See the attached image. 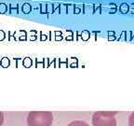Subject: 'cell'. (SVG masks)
Listing matches in <instances>:
<instances>
[{
    "instance_id": "obj_1",
    "label": "cell",
    "mask_w": 134,
    "mask_h": 126,
    "mask_svg": "<svg viewBox=\"0 0 134 126\" xmlns=\"http://www.w3.org/2000/svg\"><path fill=\"white\" fill-rule=\"evenodd\" d=\"M53 119L50 111H31L27 115L26 122L27 126H51Z\"/></svg>"
},
{
    "instance_id": "obj_2",
    "label": "cell",
    "mask_w": 134,
    "mask_h": 126,
    "mask_svg": "<svg viewBox=\"0 0 134 126\" xmlns=\"http://www.w3.org/2000/svg\"><path fill=\"white\" fill-rule=\"evenodd\" d=\"M117 111H97L92 115V126H117Z\"/></svg>"
},
{
    "instance_id": "obj_3",
    "label": "cell",
    "mask_w": 134,
    "mask_h": 126,
    "mask_svg": "<svg viewBox=\"0 0 134 126\" xmlns=\"http://www.w3.org/2000/svg\"><path fill=\"white\" fill-rule=\"evenodd\" d=\"M67 126H89L86 121H71Z\"/></svg>"
},
{
    "instance_id": "obj_4",
    "label": "cell",
    "mask_w": 134,
    "mask_h": 126,
    "mask_svg": "<svg viewBox=\"0 0 134 126\" xmlns=\"http://www.w3.org/2000/svg\"><path fill=\"white\" fill-rule=\"evenodd\" d=\"M31 10H32V6H31L30 4H28V3H24V4L22 5V11L24 13V14H28V13H30Z\"/></svg>"
},
{
    "instance_id": "obj_5",
    "label": "cell",
    "mask_w": 134,
    "mask_h": 126,
    "mask_svg": "<svg viewBox=\"0 0 134 126\" xmlns=\"http://www.w3.org/2000/svg\"><path fill=\"white\" fill-rule=\"evenodd\" d=\"M94 12L93 5H84V13L86 14H92Z\"/></svg>"
},
{
    "instance_id": "obj_6",
    "label": "cell",
    "mask_w": 134,
    "mask_h": 126,
    "mask_svg": "<svg viewBox=\"0 0 134 126\" xmlns=\"http://www.w3.org/2000/svg\"><path fill=\"white\" fill-rule=\"evenodd\" d=\"M19 10H18V5H12L11 4L10 6V14L11 15H18Z\"/></svg>"
},
{
    "instance_id": "obj_7",
    "label": "cell",
    "mask_w": 134,
    "mask_h": 126,
    "mask_svg": "<svg viewBox=\"0 0 134 126\" xmlns=\"http://www.w3.org/2000/svg\"><path fill=\"white\" fill-rule=\"evenodd\" d=\"M8 11V6L5 3H0V14H6Z\"/></svg>"
},
{
    "instance_id": "obj_8",
    "label": "cell",
    "mask_w": 134,
    "mask_h": 126,
    "mask_svg": "<svg viewBox=\"0 0 134 126\" xmlns=\"http://www.w3.org/2000/svg\"><path fill=\"white\" fill-rule=\"evenodd\" d=\"M129 6L128 4H126V3H123L120 6V11L122 13H127L129 11Z\"/></svg>"
},
{
    "instance_id": "obj_9",
    "label": "cell",
    "mask_w": 134,
    "mask_h": 126,
    "mask_svg": "<svg viewBox=\"0 0 134 126\" xmlns=\"http://www.w3.org/2000/svg\"><path fill=\"white\" fill-rule=\"evenodd\" d=\"M54 12V5L53 4H47V13H53Z\"/></svg>"
},
{
    "instance_id": "obj_10",
    "label": "cell",
    "mask_w": 134,
    "mask_h": 126,
    "mask_svg": "<svg viewBox=\"0 0 134 126\" xmlns=\"http://www.w3.org/2000/svg\"><path fill=\"white\" fill-rule=\"evenodd\" d=\"M1 65L3 66V67H8L9 65H10V60L8 59V58H3L2 60H1Z\"/></svg>"
},
{
    "instance_id": "obj_11",
    "label": "cell",
    "mask_w": 134,
    "mask_h": 126,
    "mask_svg": "<svg viewBox=\"0 0 134 126\" xmlns=\"http://www.w3.org/2000/svg\"><path fill=\"white\" fill-rule=\"evenodd\" d=\"M128 124H129V126H134V112H132L129 117Z\"/></svg>"
},
{
    "instance_id": "obj_12",
    "label": "cell",
    "mask_w": 134,
    "mask_h": 126,
    "mask_svg": "<svg viewBox=\"0 0 134 126\" xmlns=\"http://www.w3.org/2000/svg\"><path fill=\"white\" fill-rule=\"evenodd\" d=\"M60 13H67V5L60 4Z\"/></svg>"
},
{
    "instance_id": "obj_13",
    "label": "cell",
    "mask_w": 134,
    "mask_h": 126,
    "mask_svg": "<svg viewBox=\"0 0 134 126\" xmlns=\"http://www.w3.org/2000/svg\"><path fill=\"white\" fill-rule=\"evenodd\" d=\"M75 11V6L74 5H67V13H74Z\"/></svg>"
},
{
    "instance_id": "obj_14",
    "label": "cell",
    "mask_w": 134,
    "mask_h": 126,
    "mask_svg": "<svg viewBox=\"0 0 134 126\" xmlns=\"http://www.w3.org/2000/svg\"><path fill=\"white\" fill-rule=\"evenodd\" d=\"M23 64L25 65V67H29V66H31V64H32L31 59H29V58H25V60L23 61Z\"/></svg>"
},
{
    "instance_id": "obj_15",
    "label": "cell",
    "mask_w": 134,
    "mask_h": 126,
    "mask_svg": "<svg viewBox=\"0 0 134 126\" xmlns=\"http://www.w3.org/2000/svg\"><path fill=\"white\" fill-rule=\"evenodd\" d=\"M40 12L42 14L47 13V4H41L40 5Z\"/></svg>"
},
{
    "instance_id": "obj_16",
    "label": "cell",
    "mask_w": 134,
    "mask_h": 126,
    "mask_svg": "<svg viewBox=\"0 0 134 126\" xmlns=\"http://www.w3.org/2000/svg\"><path fill=\"white\" fill-rule=\"evenodd\" d=\"M3 123H4V114L3 112L0 111V126L3 125Z\"/></svg>"
},
{
    "instance_id": "obj_17",
    "label": "cell",
    "mask_w": 134,
    "mask_h": 126,
    "mask_svg": "<svg viewBox=\"0 0 134 126\" xmlns=\"http://www.w3.org/2000/svg\"><path fill=\"white\" fill-rule=\"evenodd\" d=\"M82 37H83V38L86 40V39H88V37H89V33L87 31H84L82 33Z\"/></svg>"
},
{
    "instance_id": "obj_18",
    "label": "cell",
    "mask_w": 134,
    "mask_h": 126,
    "mask_svg": "<svg viewBox=\"0 0 134 126\" xmlns=\"http://www.w3.org/2000/svg\"><path fill=\"white\" fill-rule=\"evenodd\" d=\"M80 12H81V9L75 6V11H74V13H75V14H78V13H80Z\"/></svg>"
},
{
    "instance_id": "obj_19",
    "label": "cell",
    "mask_w": 134,
    "mask_h": 126,
    "mask_svg": "<svg viewBox=\"0 0 134 126\" xmlns=\"http://www.w3.org/2000/svg\"><path fill=\"white\" fill-rule=\"evenodd\" d=\"M4 38H5V33L2 30H0V40H3Z\"/></svg>"
},
{
    "instance_id": "obj_20",
    "label": "cell",
    "mask_w": 134,
    "mask_h": 126,
    "mask_svg": "<svg viewBox=\"0 0 134 126\" xmlns=\"http://www.w3.org/2000/svg\"><path fill=\"white\" fill-rule=\"evenodd\" d=\"M100 10H101V8H100V7H99V8H97V9H95V10H94V12H95V13H98V14H100Z\"/></svg>"
},
{
    "instance_id": "obj_21",
    "label": "cell",
    "mask_w": 134,
    "mask_h": 126,
    "mask_svg": "<svg viewBox=\"0 0 134 126\" xmlns=\"http://www.w3.org/2000/svg\"><path fill=\"white\" fill-rule=\"evenodd\" d=\"M115 11H116V9H111V10H109V12H110V13H115Z\"/></svg>"
},
{
    "instance_id": "obj_22",
    "label": "cell",
    "mask_w": 134,
    "mask_h": 126,
    "mask_svg": "<svg viewBox=\"0 0 134 126\" xmlns=\"http://www.w3.org/2000/svg\"><path fill=\"white\" fill-rule=\"evenodd\" d=\"M129 8H130L131 10H134V3H132V4L129 5Z\"/></svg>"
},
{
    "instance_id": "obj_23",
    "label": "cell",
    "mask_w": 134,
    "mask_h": 126,
    "mask_svg": "<svg viewBox=\"0 0 134 126\" xmlns=\"http://www.w3.org/2000/svg\"><path fill=\"white\" fill-rule=\"evenodd\" d=\"M21 40H25V37H21Z\"/></svg>"
},
{
    "instance_id": "obj_24",
    "label": "cell",
    "mask_w": 134,
    "mask_h": 126,
    "mask_svg": "<svg viewBox=\"0 0 134 126\" xmlns=\"http://www.w3.org/2000/svg\"><path fill=\"white\" fill-rule=\"evenodd\" d=\"M42 39H46V36H42Z\"/></svg>"
},
{
    "instance_id": "obj_25",
    "label": "cell",
    "mask_w": 134,
    "mask_h": 126,
    "mask_svg": "<svg viewBox=\"0 0 134 126\" xmlns=\"http://www.w3.org/2000/svg\"><path fill=\"white\" fill-rule=\"evenodd\" d=\"M131 13H133L134 14V10H131Z\"/></svg>"
}]
</instances>
